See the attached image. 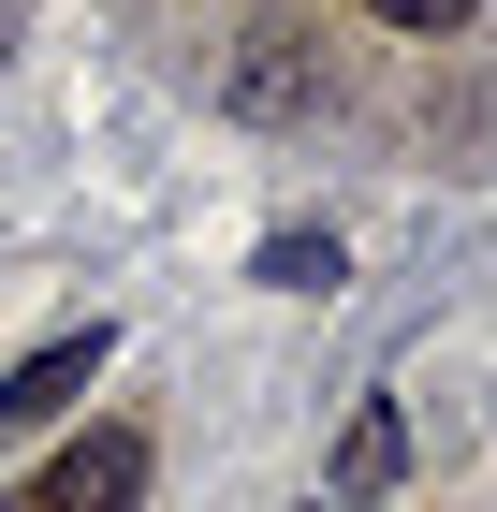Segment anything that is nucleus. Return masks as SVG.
<instances>
[{
	"label": "nucleus",
	"instance_id": "1",
	"mask_svg": "<svg viewBox=\"0 0 497 512\" xmlns=\"http://www.w3.org/2000/svg\"><path fill=\"white\" fill-rule=\"evenodd\" d=\"M220 103H234V118H322V44H307V30H249V44H234V59H220Z\"/></svg>",
	"mask_w": 497,
	"mask_h": 512
},
{
	"label": "nucleus",
	"instance_id": "2",
	"mask_svg": "<svg viewBox=\"0 0 497 512\" xmlns=\"http://www.w3.org/2000/svg\"><path fill=\"white\" fill-rule=\"evenodd\" d=\"M30 498H44V512H117V498H147V439H132V425H88L74 454L30 469Z\"/></svg>",
	"mask_w": 497,
	"mask_h": 512
},
{
	"label": "nucleus",
	"instance_id": "3",
	"mask_svg": "<svg viewBox=\"0 0 497 512\" xmlns=\"http://www.w3.org/2000/svg\"><path fill=\"white\" fill-rule=\"evenodd\" d=\"M103 352H117L103 322H88V337H44V352L15 366V381H0V439H30V425H59V410H74V395L103 381Z\"/></svg>",
	"mask_w": 497,
	"mask_h": 512
},
{
	"label": "nucleus",
	"instance_id": "4",
	"mask_svg": "<svg viewBox=\"0 0 497 512\" xmlns=\"http://www.w3.org/2000/svg\"><path fill=\"white\" fill-rule=\"evenodd\" d=\"M395 469H410V425H395V395H366V410H351V439H337V498H381Z\"/></svg>",
	"mask_w": 497,
	"mask_h": 512
},
{
	"label": "nucleus",
	"instance_id": "5",
	"mask_svg": "<svg viewBox=\"0 0 497 512\" xmlns=\"http://www.w3.org/2000/svg\"><path fill=\"white\" fill-rule=\"evenodd\" d=\"M249 278H264V293H337L351 249H337V235H264V264H249Z\"/></svg>",
	"mask_w": 497,
	"mask_h": 512
},
{
	"label": "nucleus",
	"instance_id": "6",
	"mask_svg": "<svg viewBox=\"0 0 497 512\" xmlns=\"http://www.w3.org/2000/svg\"><path fill=\"white\" fill-rule=\"evenodd\" d=\"M366 15H381V30H468L483 0H366Z\"/></svg>",
	"mask_w": 497,
	"mask_h": 512
},
{
	"label": "nucleus",
	"instance_id": "7",
	"mask_svg": "<svg viewBox=\"0 0 497 512\" xmlns=\"http://www.w3.org/2000/svg\"><path fill=\"white\" fill-rule=\"evenodd\" d=\"M0 44H15V0H0Z\"/></svg>",
	"mask_w": 497,
	"mask_h": 512
}]
</instances>
